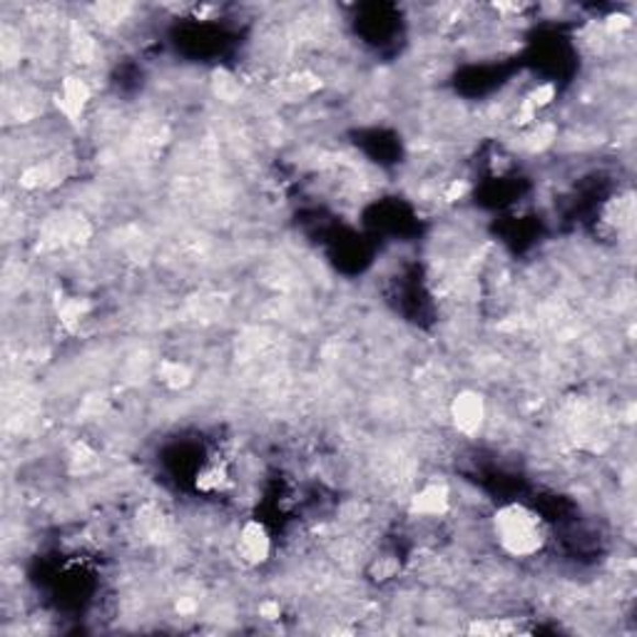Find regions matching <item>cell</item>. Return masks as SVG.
I'll list each match as a JSON object with an SVG mask.
<instances>
[{
    "instance_id": "6da1fadb",
    "label": "cell",
    "mask_w": 637,
    "mask_h": 637,
    "mask_svg": "<svg viewBox=\"0 0 637 637\" xmlns=\"http://www.w3.org/2000/svg\"><path fill=\"white\" fill-rule=\"evenodd\" d=\"M491 533L501 552L515 560L536 558L548 540L540 513L526 503L501 505L491 518Z\"/></svg>"
},
{
    "instance_id": "7a4b0ae2",
    "label": "cell",
    "mask_w": 637,
    "mask_h": 637,
    "mask_svg": "<svg viewBox=\"0 0 637 637\" xmlns=\"http://www.w3.org/2000/svg\"><path fill=\"white\" fill-rule=\"evenodd\" d=\"M448 418L458 436L478 438L489 424V401L478 389H461L448 404Z\"/></svg>"
},
{
    "instance_id": "3957f363",
    "label": "cell",
    "mask_w": 637,
    "mask_h": 637,
    "mask_svg": "<svg viewBox=\"0 0 637 637\" xmlns=\"http://www.w3.org/2000/svg\"><path fill=\"white\" fill-rule=\"evenodd\" d=\"M454 511L451 483L444 478H428L418 491L411 493L409 513L418 521H442Z\"/></svg>"
},
{
    "instance_id": "277c9868",
    "label": "cell",
    "mask_w": 637,
    "mask_h": 637,
    "mask_svg": "<svg viewBox=\"0 0 637 637\" xmlns=\"http://www.w3.org/2000/svg\"><path fill=\"white\" fill-rule=\"evenodd\" d=\"M271 550H275L271 533L259 518H247L237 528V536H234V552H237L239 563H245L247 568L267 566L271 560Z\"/></svg>"
},
{
    "instance_id": "5b68a950",
    "label": "cell",
    "mask_w": 637,
    "mask_h": 637,
    "mask_svg": "<svg viewBox=\"0 0 637 637\" xmlns=\"http://www.w3.org/2000/svg\"><path fill=\"white\" fill-rule=\"evenodd\" d=\"M90 100H92V88L82 75H65L53 96L55 108H58V112L65 118V123H70V125L80 123L90 105Z\"/></svg>"
},
{
    "instance_id": "8992f818",
    "label": "cell",
    "mask_w": 637,
    "mask_h": 637,
    "mask_svg": "<svg viewBox=\"0 0 637 637\" xmlns=\"http://www.w3.org/2000/svg\"><path fill=\"white\" fill-rule=\"evenodd\" d=\"M159 373H163V381L165 383H170V387H187L190 383V369L185 367V364L180 361H167L163 364V369H159Z\"/></svg>"
},
{
    "instance_id": "52a82bcc",
    "label": "cell",
    "mask_w": 637,
    "mask_h": 637,
    "mask_svg": "<svg viewBox=\"0 0 637 637\" xmlns=\"http://www.w3.org/2000/svg\"><path fill=\"white\" fill-rule=\"evenodd\" d=\"M533 108H536L538 112L543 110V108H548L552 100H556V86H552V82H543V86H538V88H533V92L530 96L526 98Z\"/></svg>"
}]
</instances>
